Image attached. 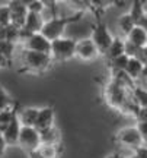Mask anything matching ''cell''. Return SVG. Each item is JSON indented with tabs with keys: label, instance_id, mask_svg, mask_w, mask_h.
Returning <instances> with one entry per match:
<instances>
[{
	"label": "cell",
	"instance_id": "52a82bcc",
	"mask_svg": "<svg viewBox=\"0 0 147 158\" xmlns=\"http://www.w3.org/2000/svg\"><path fill=\"white\" fill-rule=\"evenodd\" d=\"M99 56H101V53H99L96 44L93 43V40L91 37L77 40V43H76V59H79L82 62H93Z\"/></svg>",
	"mask_w": 147,
	"mask_h": 158
},
{
	"label": "cell",
	"instance_id": "277c9868",
	"mask_svg": "<svg viewBox=\"0 0 147 158\" xmlns=\"http://www.w3.org/2000/svg\"><path fill=\"white\" fill-rule=\"evenodd\" d=\"M112 141L119 145V147H124L127 149H131L133 152L138 149L140 147L144 145V141H143V136L140 133L138 127L136 126H127V127H122L115 132Z\"/></svg>",
	"mask_w": 147,
	"mask_h": 158
},
{
	"label": "cell",
	"instance_id": "1f68e13d",
	"mask_svg": "<svg viewBox=\"0 0 147 158\" xmlns=\"http://www.w3.org/2000/svg\"><path fill=\"white\" fill-rule=\"evenodd\" d=\"M134 120H136V122H147V108L146 107H138Z\"/></svg>",
	"mask_w": 147,
	"mask_h": 158
},
{
	"label": "cell",
	"instance_id": "7bdbcfd3",
	"mask_svg": "<svg viewBox=\"0 0 147 158\" xmlns=\"http://www.w3.org/2000/svg\"><path fill=\"white\" fill-rule=\"evenodd\" d=\"M124 5V0H118V6H122Z\"/></svg>",
	"mask_w": 147,
	"mask_h": 158
},
{
	"label": "cell",
	"instance_id": "9c48e42d",
	"mask_svg": "<svg viewBox=\"0 0 147 158\" xmlns=\"http://www.w3.org/2000/svg\"><path fill=\"white\" fill-rule=\"evenodd\" d=\"M7 5L10 9V23L16 28H23L28 16V6H25L21 0H10Z\"/></svg>",
	"mask_w": 147,
	"mask_h": 158
},
{
	"label": "cell",
	"instance_id": "8fae6325",
	"mask_svg": "<svg viewBox=\"0 0 147 158\" xmlns=\"http://www.w3.org/2000/svg\"><path fill=\"white\" fill-rule=\"evenodd\" d=\"M21 127H22V124H21L19 118H17V114H16V117L13 118V122L2 132L6 143H7V147H15V145H17L19 135H21Z\"/></svg>",
	"mask_w": 147,
	"mask_h": 158
},
{
	"label": "cell",
	"instance_id": "e575fe53",
	"mask_svg": "<svg viewBox=\"0 0 147 158\" xmlns=\"http://www.w3.org/2000/svg\"><path fill=\"white\" fill-rule=\"evenodd\" d=\"M134 152L138 155V158H147V147L143 145V147H140L138 149H136Z\"/></svg>",
	"mask_w": 147,
	"mask_h": 158
},
{
	"label": "cell",
	"instance_id": "d6986e66",
	"mask_svg": "<svg viewBox=\"0 0 147 158\" xmlns=\"http://www.w3.org/2000/svg\"><path fill=\"white\" fill-rule=\"evenodd\" d=\"M92 6H93V15L95 18L103 16V13L106 12V9L112 7V6H118V0H91Z\"/></svg>",
	"mask_w": 147,
	"mask_h": 158
},
{
	"label": "cell",
	"instance_id": "f6af8a7d",
	"mask_svg": "<svg viewBox=\"0 0 147 158\" xmlns=\"http://www.w3.org/2000/svg\"><path fill=\"white\" fill-rule=\"evenodd\" d=\"M58 2H66V0H58Z\"/></svg>",
	"mask_w": 147,
	"mask_h": 158
},
{
	"label": "cell",
	"instance_id": "ac0fdd59",
	"mask_svg": "<svg viewBox=\"0 0 147 158\" xmlns=\"http://www.w3.org/2000/svg\"><path fill=\"white\" fill-rule=\"evenodd\" d=\"M125 53V37L121 38V37H114V41L111 43L109 48L105 53V59L106 60H111V59H115V57L121 56Z\"/></svg>",
	"mask_w": 147,
	"mask_h": 158
},
{
	"label": "cell",
	"instance_id": "8d00e7d4",
	"mask_svg": "<svg viewBox=\"0 0 147 158\" xmlns=\"http://www.w3.org/2000/svg\"><path fill=\"white\" fill-rule=\"evenodd\" d=\"M137 25H140L143 29H146V31H147V10H146V13L143 15L141 19L138 21V23H137Z\"/></svg>",
	"mask_w": 147,
	"mask_h": 158
},
{
	"label": "cell",
	"instance_id": "d4e9b609",
	"mask_svg": "<svg viewBox=\"0 0 147 158\" xmlns=\"http://www.w3.org/2000/svg\"><path fill=\"white\" fill-rule=\"evenodd\" d=\"M15 48H16V43L13 41H9V40H5V41H0V53L12 63V59H13V53H15Z\"/></svg>",
	"mask_w": 147,
	"mask_h": 158
},
{
	"label": "cell",
	"instance_id": "f1b7e54d",
	"mask_svg": "<svg viewBox=\"0 0 147 158\" xmlns=\"http://www.w3.org/2000/svg\"><path fill=\"white\" fill-rule=\"evenodd\" d=\"M40 2L44 5L45 9H48V10L51 12L52 16H57V5L60 3L58 0H40Z\"/></svg>",
	"mask_w": 147,
	"mask_h": 158
},
{
	"label": "cell",
	"instance_id": "b9f144b4",
	"mask_svg": "<svg viewBox=\"0 0 147 158\" xmlns=\"http://www.w3.org/2000/svg\"><path fill=\"white\" fill-rule=\"evenodd\" d=\"M125 158H138V155L134 152V154H131V155H128V157H125Z\"/></svg>",
	"mask_w": 147,
	"mask_h": 158
},
{
	"label": "cell",
	"instance_id": "44dd1931",
	"mask_svg": "<svg viewBox=\"0 0 147 158\" xmlns=\"http://www.w3.org/2000/svg\"><path fill=\"white\" fill-rule=\"evenodd\" d=\"M128 59H130V56H127V54L124 53V54L115 57V59L106 60V64H108L109 72H121V70H125L127 63H128Z\"/></svg>",
	"mask_w": 147,
	"mask_h": 158
},
{
	"label": "cell",
	"instance_id": "ffe728a7",
	"mask_svg": "<svg viewBox=\"0 0 147 158\" xmlns=\"http://www.w3.org/2000/svg\"><path fill=\"white\" fill-rule=\"evenodd\" d=\"M16 113H17V104L15 107L0 110V132H3L13 122V118L16 117Z\"/></svg>",
	"mask_w": 147,
	"mask_h": 158
},
{
	"label": "cell",
	"instance_id": "d6a6232c",
	"mask_svg": "<svg viewBox=\"0 0 147 158\" xmlns=\"http://www.w3.org/2000/svg\"><path fill=\"white\" fill-rule=\"evenodd\" d=\"M137 127L140 130V133L143 136V141H144V145L147 143V122H137Z\"/></svg>",
	"mask_w": 147,
	"mask_h": 158
},
{
	"label": "cell",
	"instance_id": "5b68a950",
	"mask_svg": "<svg viewBox=\"0 0 147 158\" xmlns=\"http://www.w3.org/2000/svg\"><path fill=\"white\" fill-rule=\"evenodd\" d=\"M91 38L93 40V43L96 44L98 50L101 53V56H105L106 50L109 48L111 43L114 41V35L111 34V31L108 29L106 23L103 22L102 16L96 18V22L92 25Z\"/></svg>",
	"mask_w": 147,
	"mask_h": 158
},
{
	"label": "cell",
	"instance_id": "f35d334b",
	"mask_svg": "<svg viewBox=\"0 0 147 158\" xmlns=\"http://www.w3.org/2000/svg\"><path fill=\"white\" fill-rule=\"evenodd\" d=\"M103 158H125V157L118 152H114V154H109V155H106V157H103Z\"/></svg>",
	"mask_w": 147,
	"mask_h": 158
},
{
	"label": "cell",
	"instance_id": "cb8c5ba5",
	"mask_svg": "<svg viewBox=\"0 0 147 158\" xmlns=\"http://www.w3.org/2000/svg\"><path fill=\"white\" fill-rule=\"evenodd\" d=\"M144 3H143L141 0H133V5H131L130 7V13L131 16H133V19H134V22H136V25L138 23V21L143 18V15L146 13V9H144Z\"/></svg>",
	"mask_w": 147,
	"mask_h": 158
},
{
	"label": "cell",
	"instance_id": "ee69618b",
	"mask_svg": "<svg viewBox=\"0 0 147 158\" xmlns=\"http://www.w3.org/2000/svg\"><path fill=\"white\" fill-rule=\"evenodd\" d=\"M29 158H35V157H34V155H29Z\"/></svg>",
	"mask_w": 147,
	"mask_h": 158
},
{
	"label": "cell",
	"instance_id": "3957f363",
	"mask_svg": "<svg viewBox=\"0 0 147 158\" xmlns=\"http://www.w3.org/2000/svg\"><path fill=\"white\" fill-rule=\"evenodd\" d=\"M76 40L60 37L51 41V57L54 63H64L76 57Z\"/></svg>",
	"mask_w": 147,
	"mask_h": 158
},
{
	"label": "cell",
	"instance_id": "7a4b0ae2",
	"mask_svg": "<svg viewBox=\"0 0 147 158\" xmlns=\"http://www.w3.org/2000/svg\"><path fill=\"white\" fill-rule=\"evenodd\" d=\"M83 16H85V12H74L73 15H68V16H58V15L52 16L51 19L45 21L41 32L51 41L56 38H60V37H63L68 25L79 22Z\"/></svg>",
	"mask_w": 147,
	"mask_h": 158
},
{
	"label": "cell",
	"instance_id": "e0dca14e",
	"mask_svg": "<svg viewBox=\"0 0 147 158\" xmlns=\"http://www.w3.org/2000/svg\"><path fill=\"white\" fill-rule=\"evenodd\" d=\"M143 69H144V63L138 57H130L128 63H127V68H125V73L133 81H137V79L141 78Z\"/></svg>",
	"mask_w": 147,
	"mask_h": 158
},
{
	"label": "cell",
	"instance_id": "83f0119b",
	"mask_svg": "<svg viewBox=\"0 0 147 158\" xmlns=\"http://www.w3.org/2000/svg\"><path fill=\"white\" fill-rule=\"evenodd\" d=\"M9 23H10V9H9V5H2L0 6V27L9 25Z\"/></svg>",
	"mask_w": 147,
	"mask_h": 158
},
{
	"label": "cell",
	"instance_id": "7c38bea8",
	"mask_svg": "<svg viewBox=\"0 0 147 158\" xmlns=\"http://www.w3.org/2000/svg\"><path fill=\"white\" fill-rule=\"evenodd\" d=\"M63 154L61 145H50V143H41L37 151L28 155H34L35 158H60Z\"/></svg>",
	"mask_w": 147,
	"mask_h": 158
},
{
	"label": "cell",
	"instance_id": "9a60e30c",
	"mask_svg": "<svg viewBox=\"0 0 147 158\" xmlns=\"http://www.w3.org/2000/svg\"><path fill=\"white\" fill-rule=\"evenodd\" d=\"M41 136V143H50V145H61L63 143V136L60 129L56 124L51 126L48 129H44L40 132Z\"/></svg>",
	"mask_w": 147,
	"mask_h": 158
},
{
	"label": "cell",
	"instance_id": "60d3db41",
	"mask_svg": "<svg viewBox=\"0 0 147 158\" xmlns=\"http://www.w3.org/2000/svg\"><path fill=\"white\" fill-rule=\"evenodd\" d=\"M21 2H22L25 6H29L31 3H32V2H35V0H21Z\"/></svg>",
	"mask_w": 147,
	"mask_h": 158
},
{
	"label": "cell",
	"instance_id": "7402d4cb",
	"mask_svg": "<svg viewBox=\"0 0 147 158\" xmlns=\"http://www.w3.org/2000/svg\"><path fill=\"white\" fill-rule=\"evenodd\" d=\"M117 23H118L119 31L124 34V37L128 34L134 27H136V22H134V19H133V16H131L130 13H124V15H121V16L118 18Z\"/></svg>",
	"mask_w": 147,
	"mask_h": 158
},
{
	"label": "cell",
	"instance_id": "5bb4252c",
	"mask_svg": "<svg viewBox=\"0 0 147 158\" xmlns=\"http://www.w3.org/2000/svg\"><path fill=\"white\" fill-rule=\"evenodd\" d=\"M40 108L38 107H22L17 108V118L22 126H35L38 118Z\"/></svg>",
	"mask_w": 147,
	"mask_h": 158
},
{
	"label": "cell",
	"instance_id": "4dcf8cb0",
	"mask_svg": "<svg viewBox=\"0 0 147 158\" xmlns=\"http://www.w3.org/2000/svg\"><path fill=\"white\" fill-rule=\"evenodd\" d=\"M28 10L35 12V13H42V12L45 10V7H44V5L41 3L40 0H35V2H32V3L28 6Z\"/></svg>",
	"mask_w": 147,
	"mask_h": 158
},
{
	"label": "cell",
	"instance_id": "4316f807",
	"mask_svg": "<svg viewBox=\"0 0 147 158\" xmlns=\"http://www.w3.org/2000/svg\"><path fill=\"white\" fill-rule=\"evenodd\" d=\"M15 106H16V102L9 95V92L3 86H0V110H6V108L15 107Z\"/></svg>",
	"mask_w": 147,
	"mask_h": 158
},
{
	"label": "cell",
	"instance_id": "8992f818",
	"mask_svg": "<svg viewBox=\"0 0 147 158\" xmlns=\"http://www.w3.org/2000/svg\"><path fill=\"white\" fill-rule=\"evenodd\" d=\"M41 145V136L40 130L35 126H22L21 127V135L17 141V147L22 149L23 152L32 154L37 151V148Z\"/></svg>",
	"mask_w": 147,
	"mask_h": 158
},
{
	"label": "cell",
	"instance_id": "f546056e",
	"mask_svg": "<svg viewBox=\"0 0 147 158\" xmlns=\"http://www.w3.org/2000/svg\"><path fill=\"white\" fill-rule=\"evenodd\" d=\"M140 48H141V47H137V45H134L133 43H130L128 40H125V54H127V56L136 57L137 54H138Z\"/></svg>",
	"mask_w": 147,
	"mask_h": 158
},
{
	"label": "cell",
	"instance_id": "603a6c76",
	"mask_svg": "<svg viewBox=\"0 0 147 158\" xmlns=\"http://www.w3.org/2000/svg\"><path fill=\"white\" fill-rule=\"evenodd\" d=\"M70 7H73L74 12H93V6H92L91 0H66Z\"/></svg>",
	"mask_w": 147,
	"mask_h": 158
},
{
	"label": "cell",
	"instance_id": "6da1fadb",
	"mask_svg": "<svg viewBox=\"0 0 147 158\" xmlns=\"http://www.w3.org/2000/svg\"><path fill=\"white\" fill-rule=\"evenodd\" d=\"M21 63H22V68L19 70L21 73L40 76V75H44L50 70L54 60H52L51 54L23 48L21 53Z\"/></svg>",
	"mask_w": 147,
	"mask_h": 158
},
{
	"label": "cell",
	"instance_id": "74e56055",
	"mask_svg": "<svg viewBox=\"0 0 147 158\" xmlns=\"http://www.w3.org/2000/svg\"><path fill=\"white\" fill-rule=\"evenodd\" d=\"M7 147V143H6V141H5V138H3V133L0 132V155L5 152V148Z\"/></svg>",
	"mask_w": 147,
	"mask_h": 158
},
{
	"label": "cell",
	"instance_id": "836d02e7",
	"mask_svg": "<svg viewBox=\"0 0 147 158\" xmlns=\"http://www.w3.org/2000/svg\"><path fill=\"white\" fill-rule=\"evenodd\" d=\"M136 57H138L144 64H147V45H144V47L140 48V51H138V54H137Z\"/></svg>",
	"mask_w": 147,
	"mask_h": 158
},
{
	"label": "cell",
	"instance_id": "484cf974",
	"mask_svg": "<svg viewBox=\"0 0 147 158\" xmlns=\"http://www.w3.org/2000/svg\"><path fill=\"white\" fill-rule=\"evenodd\" d=\"M133 97H134L136 102L140 106V107L147 108V89L146 88L136 85V86L133 88Z\"/></svg>",
	"mask_w": 147,
	"mask_h": 158
},
{
	"label": "cell",
	"instance_id": "4fadbf2b",
	"mask_svg": "<svg viewBox=\"0 0 147 158\" xmlns=\"http://www.w3.org/2000/svg\"><path fill=\"white\" fill-rule=\"evenodd\" d=\"M44 23H45V21L42 19V13H35V12L28 10V16H26V21H25V25L22 29H25L29 34L41 32Z\"/></svg>",
	"mask_w": 147,
	"mask_h": 158
},
{
	"label": "cell",
	"instance_id": "2e32d148",
	"mask_svg": "<svg viewBox=\"0 0 147 158\" xmlns=\"http://www.w3.org/2000/svg\"><path fill=\"white\" fill-rule=\"evenodd\" d=\"M125 40H128L137 47H144L147 45V31L143 29L140 25H136L128 34L125 35Z\"/></svg>",
	"mask_w": 147,
	"mask_h": 158
},
{
	"label": "cell",
	"instance_id": "d590c367",
	"mask_svg": "<svg viewBox=\"0 0 147 158\" xmlns=\"http://www.w3.org/2000/svg\"><path fill=\"white\" fill-rule=\"evenodd\" d=\"M10 64H12V63L9 62V60H7V59H6V57L3 56V54H2V53H0V69L9 68Z\"/></svg>",
	"mask_w": 147,
	"mask_h": 158
},
{
	"label": "cell",
	"instance_id": "ba28073f",
	"mask_svg": "<svg viewBox=\"0 0 147 158\" xmlns=\"http://www.w3.org/2000/svg\"><path fill=\"white\" fill-rule=\"evenodd\" d=\"M23 48L32 51H40V53H51V40H48L42 32H35L29 35L26 41L23 43Z\"/></svg>",
	"mask_w": 147,
	"mask_h": 158
},
{
	"label": "cell",
	"instance_id": "30bf717a",
	"mask_svg": "<svg viewBox=\"0 0 147 158\" xmlns=\"http://www.w3.org/2000/svg\"><path fill=\"white\" fill-rule=\"evenodd\" d=\"M56 124V107L54 106H45V107L40 108V113H38V118H37V123L35 127L40 130L48 129L51 126Z\"/></svg>",
	"mask_w": 147,
	"mask_h": 158
},
{
	"label": "cell",
	"instance_id": "ab89813d",
	"mask_svg": "<svg viewBox=\"0 0 147 158\" xmlns=\"http://www.w3.org/2000/svg\"><path fill=\"white\" fill-rule=\"evenodd\" d=\"M141 79H147V64H144V69H143V75Z\"/></svg>",
	"mask_w": 147,
	"mask_h": 158
}]
</instances>
